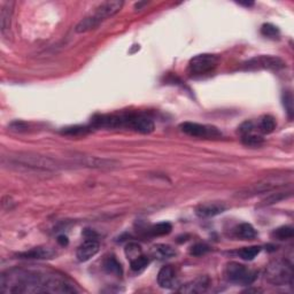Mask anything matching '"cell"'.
Wrapping results in <instances>:
<instances>
[{"mask_svg": "<svg viewBox=\"0 0 294 294\" xmlns=\"http://www.w3.org/2000/svg\"><path fill=\"white\" fill-rule=\"evenodd\" d=\"M284 106L286 108V110H288V116L291 118L292 113H293V98H292V94H286L284 96Z\"/></svg>", "mask_w": 294, "mask_h": 294, "instance_id": "obj_33", "label": "cell"}, {"mask_svg": "<svg viewBox=\"0 0 294 294\" xmlns=\"http://www.w3.org/2000/svg\"><path fill=\"white\" fill-rule=\"evenodd\" d=\"M266 280L274 286H285L293 283V268L284 260L270 262L266 269Z\"/></svg>", "mask_w": 294, "mask_h": 294, "instance_id": "obj_3", "label": "cell"}, {"mask_svg": "<svg viewBox=\"0 0 294 294\" xmlns=\"http://www.w3.org/2000/svg\"><path fill=\"white\" fill-rule=\"evenodd\" d=\"M226 207L223 204L220 202H206L201 204L196 208V214L200 218H214L216 215H220L224 212Z\"/></svg>", "mask_w": 294, "mask_h": 294, "instance_id": "obj_13", "label": "cell"}, {"mask_svg": "<svg viewBox=\"0 0 294 294\" xmlns=\"http://www.w3.org/2000/svg\"><path fill=\"white\" fill-rule=\"evenodd\" d=\"M261 246H250V247H244L238 252L239 256L245 261H252L258 256L261 252Z\"/></svg>", "mask_w": 294, "mask_h": 294, "instance_id": "obj_27", "label": "cell"}, {"mask_svg": "<svg viewBox=\"0 0 294 294\" xmlns=\"http://www.w3.org/2000/svg\"><path fill=\"white\" fill-rule=\"evenodd\" d=\"M56 252L50 247H34L26 252L18 254L20 258H26V260H45V258H52Z\"/></svg>", "mask_w": 294, "mask_h": 294, "instance_id": "obj_15", "label": "cell"}, {"mask_svg": "<svg viewBox=\"0 0 294 294\" xmlns=\"http://www.w3.org/2000/svg\"><path fill=\"white\" fill-rule=\"evenodd\" d=\"M58 242H59L61 246H67L68 245V238L66 237V236H59V237H58Z\"/></svg>", "mask_w": 294, "mask_h": 294, "instance_id": "obj_34", "label": "cell"}, {"mask_svg": "<svg viewBox=\"0 0 294 294\" xmlns=\"http://www.w3.org/2000/svg\"><path fill=\"white\" fill-rule=\"evenodd\" d=\"M292 196V190H288V191H276L270 193L269 196H266L264 199L261 201L260 207H266L272 206L274 204H278L280 201L286 200Z\"/></svg>", "mask_w": 294, "mask_h": 294, "instance_id": "obj_18", "label": "cell"}, {"mask_svg": "<svg viewBox=\"0 0 294 294\" xmlns=\"http://www.w3.org/2000/svg\"><path fill=\"white\" fill-rule=\"evenodd\" d=\"M126 258H129L130 262L134 260V258H137L138 256H140L142 254V247L140 245H138L137 242H129L128 245L126 246Z\"/></svg>", "mask_w": 294, "mask_h": 294, "instance_id": "obj_29", "label": "cell"}, {"mask_svg": "<svg viewBox=\"0 0 294 294\" xmlns=\"http://www.w3.org/2000/svg\"><path fill=\"white\" fill-rule=\"evenodd\" d=\"M236 234L242 240H252V239L256 237V231L250 223H242L237 228Z\"/></svg>", "mask_w": 294, "mask_h": 294, "instance_id": "obj_23", "label": "cell"}, {"mask_svg": "<svg viewBox=\"0 0 294 294\" xmlns=\"http://www.w3.org/2000/svg\"><path fill=\"white\" fill-rule=\"evenodd\" d=\"M148 264H150V258L145 256V255H140V256H138L137 258H134V260L131 261L130 266L132 272H142V270H145Z\"/></svg>", "mask_w": 294, "mask_h": 294, "instance_id": "obj_28", "label": "cell"}, {"mask_svg": "<svg viewBox=\"0 0 294 294\" xmlns=\"http://www.w3.org/2000/svg\"><path fill=\"white\" fill-rule=\"evenodd\" d=\"M272 236L274 239H277V240H288V239L293 238L294 230H293L292 226H280V228H277V229H274Z\"/></svg>", "mask_w": 294, "mask_h": 294, "instance_id": "obj_25", "label": "cell"}, {"mask_svg": "<svg viewBox=\"0 0 294 294\" xmlns=\"http://www.w3.org/2000/svg\"><path fill=\"white\" fill-rule=\"evenodd\" d=\"M13 2H7L2 5V12H0V22H2V32H5L6 30H10V18L13 14Z\"/></svg>", "mask_w": 294, "mask_h": 294, "instance_id": "obj_19", "label": "cell"}, {"mask_svg": "<svg viewBox=\"0 0 294 294\" xmlns=\"http://www.w3.org/2000/svg\"><path fill=\"white\" fill-rule=\"evenodd\" d=\"M104 269H105V272L110 274H114V276L118 277L122 276V266L115 256H108L106 260L104 261Z\"/></svg>", "mask_w": 294, "mask_h": 294, "instance_id": "obj_22", "label": "cell"}, {"mask_svg": "<svg viewBox=\"0 0 294 294\" xmlns=\"http://www.w3.org/2000/svg\"><path fill=\"white\" fill-rule=\"evenodd\" d=\"M76 164L88 168H96V169H112L118 167V164L114 160H108L104 158L96 156H78L75 158Z\"/></svg>", "mask_w": 294, "mask_h": 294, "instance_id": "obj_11", "label": "cell"}, {"mask_svg": "<svg viewBox=\"0 0 294 294\" xmlns=\"http://www.w3.org/2000/svg\"><path fill=\"white\" fill-rule=\"evenodd\" d=\"M285 177L283 176H269L266 178H263L261 180L256 182L250 186L240 190L237 192L236 196L238 198H252L258 194H262V193H269L272 192L274 190H277L285 185Z\"/></svg>", "mask_w": 294, "mask_h": 294, "instance_id": "obj_4", "label": "cell"}, {"mask_svg": "<svg viewBox=\"0 0 294 294\" xmlns=\"http://www.w3.org/2000/svg\"><path fill=\"white\" fill-rule=\"evenodd\" d=\"M285 67V62L280 58L274 56H254L242 64V69L250 72L254 70H274L278 72Z\"/></svg>", "mask_w": 294, "mask_h": 294, "instance_id": "obj_8", "label": "cell"}, {"mask_svg": "<svg viewBox=\"0 0 294 294\" xmlns=\"http://www.w3.org/2000/svg\"><path fill=\"white\" fill-rule=\"evenodd\" d=\"M99 248L100 245L98 240H96V238H86V240L77 248L76 256L78 261L86 262L99 252Z\"/></svg>", "mask_w": 294, "mask_h": 294, "instance_id": "obj_12", "label": "cell"}, {"mask_svg": "<svg viewBox=\"0 0 294 294\" xmlns=\"http://www.w3.org/2000/svg\"><path fill=\"white\" fill-rule=\"evenodd\" d=\"M261 34L266 38H272V40H276L280 37V29L276 26L272 24V23H264L261 26Z\"/></svg>", "mask_w": 294, "mask_h": 294, "instance_id": "obj_30", "label": "cell"}, {"mask_svg": "<svg viewBox=\"0 0 294 294\" xmlns=\"http://www.w3.org/2000/svg\"><path fill=\"white\" fill-rule=\"evenodd\" d=\"M120 115V128H126L140 134H150L154 131V122L142 114L126 113Z\"/></svg>", "mask_w": 294, "mask_h": 294, "instance_id": "obj_6", "label": "cell"}, {"mask_svg": "<svg viewBox=\"0 0 294 294\" xmlns=\"http://www.w3.org/2000/svg\"><path fill=\"white\" fill-rule=\"evenodd\" d=\"M208 286H210V278L207 276H200L198 278H196L194 280L190 282L188 284L182 285V288H178V292L188 294L202 293L206 292Z\"/></svg>", "mask_w": 294, "mask_h": 294, "instance_id": "obj_14", "label": "cell"}, {"mask_svg": "<svg viewBox=\"0 0 294 294\" xmlns=\"http://www.w3.org/2000/svg\"><path fill=\"white\" fill-rule=\"evenodd\" d=\"M150 254L156 260H167V258L175 256L177 253L175 248H172V246L166 245V244H158V245L152 247Z\"/></svg>", "mask_w": 294, "mask_h": 294, "instance_id": "obj_17", "label": "cell"}, {"mask_svg": "<svg viewBox=\"0 0 294 294\" xmlns=\"http://www.w3.org/2000/svg\"><path fill=\"white\" fill-rule=\"evenodd\" d=\"M123 2H120V0H110V2H105L96 7L94 13L92 14L96 21L102 23V21L107 20L112 16H114L115 14H118L120 10H122L123 7Z\"/></svg>", "mask_w": 294, "mask_h": 294, "instance_id": "obj_10", "label": "cell"}, {"mask_svg": "<svg viewBox=\"0 0 294 294\" xmlns=\"http://www.w3.org/2000/svg\"><path fill=\"white\" fill-rule=\"evenodd\" d=\"M277 126V123H276V120H274L272 116L270 115H264L262 116V118L258 120V131L262 134H269L274 131Z\"/></svg>", "mask_w": 294, "mask_h": 294, "instance_id": "obj_20", "label": "cell"}, {"mask_svg": "<svg viewBox=\"0 0 294 294\" xmlns=\"http://www.w3.org/2000/svg\"><path fill=\"white\" fill-rule=\"evenodd\" d=\"M242 142L245 146L248 147H260L264 142V139L261 136V134H248L245 136H242Z\"/></svg>", "mask_w": 294, "mask_h": 294, "instance_id": "obj_24", "label": "cell"}, {"mask_svg": "<svg viewBox=\"0 0 294 294\" xmlns=\"http://www.w3.org/2000/svg\"><path fill=\"white\" fill-rule=\"evenodd\" d=\"M180 129L183 131L185 134L191 137L196 138H218L222 136L220 131L218 128L200 124V123L194 122H184L180 126Z\"/></svg>", "mask_w": 294, "mask_h": 294, "instance_id": "obj_9", "label": "cell"}, {"mask_svg": "<svg viewBox=\"0 0 294 294\" xmlns=\"http://www.w3.org/2000/svg\"><path fill=\"white\" fill-rule=\"evenodd\" d=\"M218 64V56L215 54L204 53L192 58L188 62V72L193 76H202L214 72Z\"/></svg>", "mask_w": 294, "mask_h": 294, "instance_id": "obj_7", "label": "cell"}, {"mask_svg": "<svg viewBox=\"0 0 294 294\" xmlns=\"http://www.w3.org/2000/svg\"><path fill=\"white\" fill-rule=\"evenodd\" d=\"M0 292L26 293H77L75 284L61 274L40 269H12L0 276Z\"/></svg>", "mask_w": 294, "mask_h": 294, "instance_id": "obj_1", "label": "cell"}, {"mask_svg": "<svg viewBox=\"0 0 294 294\" xmlns=\"http://www.w3.org/2000/svg\"><path fill=\"white\" fill-rule=\"evenodd\" d=\"M176 282V272L172 266H166L158 274V284L162 288H172Z\"/></svg>", "mask_w": 294, "mask_h": 294, "instance_id": "obj_16", "label": "cell"}, {"mask_svg": "<svg viewBox=\"0 0 294 294\" xmlns=\"http://www.w3.org/2000/svg\"><path fill=\"white\" fill-rule=\"evenodd\" d=\"M172 230V224L168 222H161L158 223L156 226H153L150 229V234L153 236V237H160V236H166L169 234Z\"/></svg>", "mask_w": 294, "mask_h": 294, "instance_id": "obj_26", "label": "cell"}, {"mask_svg": "<svg viewBox=\"0 0 294 294\" xmlns=\"http://www.w3.org/2000/svg\"><path fill=\"white\" fill-rule=\"evenodd\" d=\"M100 23L96 20V18L92 16V15H88V16L84 18L83 20H80L78 24L76 26V32L77 34H85L91 32V30H94L99 26Z\"/></svg>", "mask_w": 294, "mask_h": 294, "instance_id": "obj_21", "label": "cell"}, {"mask_svg": "<svg viewBox=\"0 0 294 294\" xmlns=\"http://www.w3.org/2000/svg\"><path fill=\"white\" fill-rule=\"evenodd\" d=\"M208 252H210V246L204 242L196 244V245H193L191 248H190V254L193 255V256H202V255Z\"/></svg>", "mask_w": 294, "mask_h": 294, "instance_id": "obj_32", "label": "cell"}, {"mask_svg": "<svg viewBox=\"0 0 294 294\" xmlns=\"http://www.w3.org/2000/svg\"><path fill=\"white\" fill-rule=\"evenodd\" d=\"M224 276L230 283L237 285H250L256 280L258 274L248 266L240 264L238 262H230L224 270Z\"/></svg>", "mask_w": 294, "mask_h": 294, "instance_id": "obj_5", "label": "cell"}, {"mask_svg": "<svg viewBox=\"0 0 294 294\" xmlns=\"http://www.w3.org/2000/svg\"><path fill=\"white\" fill-rule=\"evenodd\" d=\"M12 161L16 164H22L23 167L42 170V172H56L62 167L61 164L52 158L32 153L16 154L15 156H12Z\"/></svg>", "mask_w": 294, "mask_h": 294, "instance_id": "obj_2", "label": "cell"}, {"mask_svg": "<svg viewBox=\"0 0 294 294\" xmlns=\"http://www.w3.org/2000/svg\"><path fill=\"white\" fill-rule=\"evenodd\" d=\"M88 128L82 126H68L64 128L62 130L64 134H68V136H84L88 132Z\"/></svg>", "mask_w": 294, "mask_h": 294, "instance_id": "obj_31", "label": "cell"}]
</instances>
